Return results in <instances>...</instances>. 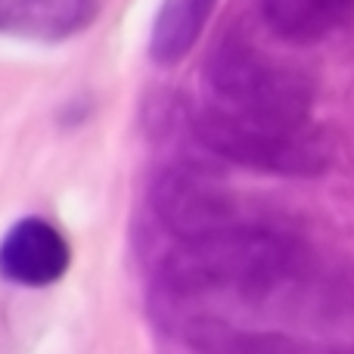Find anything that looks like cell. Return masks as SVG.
I'll return each mask as SVG.
<instances>
[{
    "instance_id": "obj_1",
    "label": "cell",
    "mask_w": 354,
    "mask_h": 354,
    "mask_svg": "<svg viewBox=\"0 0 354 354\" xmlns=\"http://www.w3.org/2000/svg\"><path fill=\"white\" fill-rule=\"evenodd\" d=\"M295 270V252L277 233L230 224L187 236L162 261V283L177 295L270 292Z\"/></svg>"
},
{
    "instance_id": "obj_2",
    "label": "cell",
    "mask_w": 354,
    "mask_h": 354,
    "mask_svg": "<svg viewBox=\"0 0 354 354\" xmlns=\"http://www.w3.org/2000/svg\"><path fill=\"white\" fill-rule=\"evenodd\" d=\"M205 84L208 106L227 115L274 124H305L311 115V81L249 44H224L208 59Z\"/></svg>"
},
{
    "instance_id": "obj_3",
    "label": "cell",
    "mask_w": 354,
    "mask_h": 354,
    "mask_svg": "<svg viewBox=\"0 0 354 354\" xmlns=\"http://www.w3.org/2000/svg\"><path fill=\"white\" fill-rule=\"evenodd\" d=\"M193 134L208 153L230 165L277 177H317L330 168L333 143L311 122L274 124L205 109L193 118Z\"/></svg>"
},
{
    "instance_id": "obj_4",
    "label": "cell",
    "mask_w": 354,
    "mask_h": 354,
    "mask_svg": "<svg viewBox=\"0 0 354 354\" xmlns=\"http://www.w3.org/2000/svg\"><path fill=\"white\" fill-rule=\"evenodd\" d=\"M153 205L180 239L239 224L233 221L236 208L230 193L199 168H171L162 174L153 189Z\"/></svg>"
},
{
    "instance_id": "obj_5",
    "label": "cell",
    "mask_w": 354,
    "mask_h": 354,
    "mask_svg": "<svg viewBox=\"0 0 354 354\" xmlns=\"http://www.w3.org/2000/svg\"><path fill=\"white\" fill-rule=\"evenodd\" d=\"M72 249L44 218H25L0 243V274L19 286H50L68 270Z\"/></svg>"
},
{
    "instance_id": "obj_6",
    "label": "cell",
    "mask_w": 354,
    "mask_h": 354,
    "mask_svg": "<svg viewBox=\"0 0 354 354\" xmlns=\"http://www.w3.org/2000/svg\"><path fill=\"white\" fill-rule=\"evenodd\" d=\"M100 0H0V31L31 41H62L97 16Z\"/></svg>"
},
{
    "instance_id": "obj_7",
    "label": "cell",
    "mask_w": 354,
    "mask_h": 354,
    "mask_svg": "<svg viewBox=\"0 0 354 354\" xmlns=\"http://www.w3.org/2000/svg\"><path fill=\"white\" fill-rule=\"evenodd\" d=\"M261 16L280 41L317 44L354 16V0H261Z\"/></svg>"
},
{
    "instance_id": "obj_8",
    "label": "cell",
    "mask_w": 354,
    "mask_h": 354,
    "mask_svg": "<svg viewBox=\"0 0 354 354\" xmlns=\"http://www.w3.org/2000/svg\"><path fill=\"white\" fill-rule=\"evenodd\" d=\"M180 339L199 354H301V345L283 333L245 330L202 314L183 320Z\"/></svg>"
},
{
    "instance_id": "obj_9",
    "label": "cell",
    "mask_w": 354,
    "mask_h": 354,
    "mask_svg": "<svg viewBox=\"0 0 354 354\" xmlns=\"http://www.w3.org/2000/svg\"><path fill=\"white\" fill-rule=\"evenodd\" d=\"M218 0H162L156 12L149 56L159 68H174L199 44Z\"/></svg>"
}]
</instances>
